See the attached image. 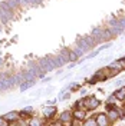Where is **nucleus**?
<instances>
[{
    "instance_id": "obj_1",
    "label": "nucleus",
    "mask_w": 125,
    "mask_h": 126,
    "mask_svg": "<svg viewBox=\"0 0 125 126\" xmlns=\"http://www.w3.org/2000/svg\"><path fill=\"white\" fill-rule=\"evenodd\" d=\"M39 66L42 67V70L45 72H50L55 69V66H53V63H52V60H50V57L47 56V57H42V59H39Z\"/></svg>"
},
{
    "instance_id": "obj_2",
    "label": "nucleus",
    "mask_w": 125,
    "mask_h": 126,
    "mask_svg": "<svg viewBox=\"0 0 125 126\" xmlns=\"http://www.w3.org/2000/svg\"><path fill=\"white\" fill-rule=\"evenodd\" d=\"M83 105H85L86 109L92 110V109H96V108L101 105V102H99L96 97H86L85 100H83Z\"/></svg>"
},
{
    "instance_id": "obj_3",
    "label": "nucleus",
    "mask_w": 125,
    "mask_h": 126,
    "mask_svg": "<svg viewBox=\"0 0 125 126\" xmlns=\"http://www.w3.org/2000/svg\"><path fill=\"white\" fill-rule=\"evenodd\" d=\"M49 57H50V60H52V63H53L55 67H62L63 64L66 63V60H65L59 53H58V55H53V56H49Z\"/></svg>"
},
{
    "instance_id": "obj_4",
    "label": "nucleus",
    "mask_w": 125,
    "mask_h": 126,
    "mask_svg": "<svg viewBox=\"0 0 125 126\" xmlns=\"http://www.w3.org/2000/svg\"><path fill=\"white\" fill-rule=\"evenodd\" d=\"M76 45H78V47H79V49H82L85 53H86V52H89V50L92 49V47L86 43L85 37H81V36H78V37H76Z\"/></svg>"
},
{
    "instance_id": "obj_5",
    "label": "nucleus",
    "mask_w": 125,
    "mask_h": 126,
    "mask_svg": "<svg viewBox=\"0 0 125 126\" xmlns=\"http://www.w3.org/2000/svg\"><path fill=\"white\" fill-rule=\"evenodd\" d=\"M56 113V106H53V105H46V108L43 109V116L45 118H53Z\"/></svg>"
},
{
    "instance_id": "obj_6",
    "label": "nucleus",
    "mask_w": 125,
    "mask_h": 126,
    "mask_svg": "<svg viewBox=\"0 0 125 126\" xmlns=\"http://www.w3.org/2000/svg\"><path fill=\"white\" fill-rule=\"evenodd\" d=\"M3 118L6 119V120H7V123L10 125V123H15V122L20 118V116H19V113H17V112H7Z\"/></svg>"
},
{
    "instance_id": "obj_7",
    "label": "nucleus",
    "mask_w": 125,
    "mask_h": 126,
    "mask_svg": "<svg viewBox=\"0 0 125 126\" xmlns=\"http://www.w3.org/2000/svg\"><path fill=\"white\" fill-rule=\"evenodd\" d=\"M109 67L111 69H118V72L124 70L125 69V57H122V59H119V60H117V62H114V63H111Z\"/></svg>"
},
{
    "instance_id": "obj_8",
    "label": "nucleus",
    "mask_w": 125,
    "mask_h": 126,
    "mask_svg": "<svg viewBox=\"0 0 125 126\" xmlns=\"http://www.w3.org/2000/svg\"><path fill=\"white\" fill-rule=\"evenodd\" d=\"M109 123L108 120V115H104V113H99L96 116V126H105Z\"/></svg>"
},
{
    "instance_id": "obj_9",
    "label": "nucleus",
    "mask_w": 125,
    "mask_h": 126,
    "mask_svg": "<svg viewBox=\"0 0 125 126\" xmlns=\"http://www.w3.org/2000/svg\"><path fill=\"white\" fill-rule=\"evenodd\" d=\"M73 118L72 116V113H70L69 110H65L62 115H61V118H59V123H69L70 125V119Z\"/></svg>"
},
{
    "instance_id": "obj_10",
    "label": "nucleus",
    "mask_w": 125,
    "mask_h": 126,
    "mask_svg": "<svg viewBox=\"0 0 125 126\" xmlns=\"http://www.w3.org/2000/svg\"><path fill=\"white\" fill-rule=\"evenodd\" d=\"M108 118L111 119V122H115L119 118V112L117 109H114L112 106H108Z\"/></svg>"
},
{
    "instance_id": "obj_11",
    "label": "nucleus",
    "mask_w": 125,
    "mask_h": 126,
    "mask_svg": "<svg viewBox=\"0 0 125 126\" xmlns=\"http://www.w3.org/2000/svg\"><path fill=\"white\" fill-rule=\"evenodd\" d=\"M35 85V80H23L20 85H19V87H20V90L23 92V90H27L29 87H32Z\"/></svg>"
},
{
    "instance_id": "obj_12",
    "label": "nucleus",
    "mask_w": 125,
    "mask_h": 126,
    "mask_svg": "<svg viewBox=\"0 0 125 126\" xmlns=\"http://www.w3.org/2000/svg\"><path fill=\"white\" fill-rule=\"evenodd\" d=\"M85 112H83V110H75V112H73V118L76 119V120H81V122H82V120H83V119H85Z\"/></svg>"
},
{
    "instance_id": "obj_13",
    "label": "nucleus",
    "mask_w": 125,
    "mask_h": 126,
    "mask_svg": "<svg viewBox=\"0 0 125 126\" xmlns=\"http://www.w3.org/2000/svg\"><path fill=\"white\" fill-rule=\"evenodd\" d=\"M114 94H115V97H117L118 100H124V99H125V87L118 89V90H117Z\"/></svg>"
},
{
    "instance_id": "obj_14",
    "label": "nucleus",
    "mask_w": 125,
    "mask_h": 126,
    "mask_svg": "<svg viewBox=\"0 0 125 126\" xmlns=\"http://www.w3.org/2000/svg\"><path fill=\"white\" fill-rule=\"evenodd\" d=\"M83 37H85L86 43H88V45H89L91 47H94L95 45H96V40H95L94 37H92V36H83Z\"/></svg>"
},
{
    "instance_id": "obj_15",
    "label": "nucleus",
    "mask_w": 125,
    "mask_h": 126,
    "mask_svg": "<svg viewBox=\"0 0 125 126\" xmlns=\"http://www.w3.org/2000/svg\"><path fill=\"white\" fill-rule=\"evenodd\" d=\"M83 125H88V126H96V119H94V118L88 119V120H85V122H83Z\"/></svg>"
},
{
    "instance_id": "obj_16",
    "label": "nucleus",
    "mask_w": 125,
    "mask_h": 126,
    "mask_svg": "<svg viewBox=\"0 0 125 126\" xmlns=\"http://www.w3.org/2000/svg\"><path fill=\"white\" fill-rule=\"evenodd\" d=\"M6 3H7V4H9V6H10L12 9H13V10H15V9L17 7V6H19V3H17V0H7Z\"/></svg>"
},
{
    "instance_id": "obj_17",
    "label": "nucleus",
    "mask_w": 125,
    "mask_h": 126,
    "mask_svg": "<svg viewBox=\"0 0 125 126\" xmlns=\"http://www.w3.org/2000/svg\"><path fill=\"white\" fill-rule=\"evenodd\" d=\"M73 52H75V53L78 55V57H79V56H82L83 53H85V52H83L82 49H79V47H75V49H73Z\"/></svg>"
},
{
    "instance_id": "obj_18",
    "label": "nucleus",
    "mask_w": 125,
    "mask_h": 126,
    "mask_svg": "<svg viewBox=\"0 0 125 126\" xmlns=\"http://www.w3.org/2000/svg\"><path fill=\"white\" fill-rule=\"evenodd\" d=\"M29 123H30V125H42L43 122H42V120H39V119H32Z\"/></svg>"
},
{
    "instance_id": "obj_19",
    "label": "nucleus",
    "mask_w": 125,
    "mask_h": 126,
    "mask_svg": "<svg viewBox=\"0 0 125 126\" xmlns=\"http://www.w3.org/2000/svg\"><path fill=\"white\" fill-rule=\"evenodd\" d=\"M32 110H33V106H26V108L23 109V112H27V113H29V112H32Z\"/></svg>"
},
{
    "instance_id": "obj_20",
    "label": "nucleus",
    "mask_w": 125,
    "mask_h": 126,
    "mask_svg": "<svg viewBox=\"0 0 125 126\" xmlns=\"http://www.w3.org/2000/svg\"><path fill=\"white\" fill-rule=\"evenodd\" d=\"M0 125H9V123H7V120H6L4 118H0Z\"/></svg>"
},
{
    "instance_id": "obj_21",
    "label": "nucleus",
    "mask_w": 125,
    "mask_h": 126,
    "mask_svg": "<svg viewBox=\"0 0 125 126\" xmlns=\"http://www.w3.org/2000/svg\"><path fill=\"white\" fill-rule=\"evenodd\" d=\"M115 99H117V97H115V94H112V96H111L109 99H108V103H112V102H115Z\"/></svg>"
},
{
    "instance_id": "obj_22",
    "label": "nucleus",
    "mask_w": 125,
    "mask_h": 126,
    "mask_svg": "<svg viewBox=\"0 0 125 126\" xmlns=\"http://www.w3.org/2000/svg\"><path fill=\"white\" fill-rule=\"evenodd\" d=\"M22 3H26V4H33L32 0H22Z\"/></svg>"
},
{
    "instance_id": "obj_23",
    "label": "nucleus",
    "mask_w": 125,
    "mask_h": 126,
    "mask_svg": "<svg viewBox=\"0 0 125 126\" xmlns=\"http://www.w3.org/2000/svg\"><path fill=\"white\" fill-rule=\"evenodd\" d=\"M52 90H53V87H47V89H46V93H50Z\"/></svg>"
},
{
    "instance_id": "obj_24",
    "label": "nucleus",
    "mask_w": 125,
    "mask_h": 126,
    "mask_svg": "<svg viewBox=\"0 0 125 126\" xmlns=\"http://www.w3.org/2000/svg\"><path fill=\"white\" fill-rule=\"evenodd\" d=\"M47 82H50V78H46V79H43V83H47Z\"/></svg>"
},
{
    "instance_id": "obj_25",
    "label": "nucleus",
    "mask_w": 125,
    "mask_h": 126,
    "mask_svg": "<svg viewBox=\"0 0 125 126\" xmlns=\"http://www.w3.org/2000/svg\"><path fill=\"white\" fill-rule=\"evenodd\" d=\"M79 93H81V94H85V93H86V89H82V90H81Z\"/></svg>"
},
{
    "instance_id": "obj_26",
    "label": "nucleus",
    "mask_w": 125,
    "mask_h": 126,
    "mask_svg": "<svg viewBox=\"0 0 125 126\" xmlns=\"http://www.w3.org/2000/svg\"><path fill=\"white\" fill-rule=\"evenodd\" d=\"M0 22H1V20H0Z\"/></svg>"
}]
</instances>
